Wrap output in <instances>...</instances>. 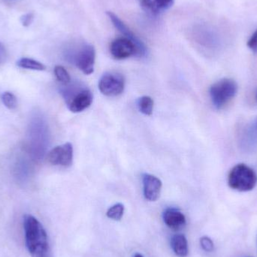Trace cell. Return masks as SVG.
Instances as JSON below:
<instances>
[{
  "label": "cell",
  "mask_w": 257,
  "mask_h": 257,
  "mask_svg": "<svg viewBox=\"0 0 257 257\" xmlns=\"http://www.w3.org/2000/svg\"><path fill=\"white\" fill-rule=\"evenodd\" d=\"M26 247L31 257H51L48 235L42 223L31 214L24 217Z\"/></svg>",
  "instance_id": "obj_1"
},
{
  "label": "cell",
  "mask_w": 257,
  "mask_h": 257,
  "mask_svg": "<svg viewBox=\"0 0 257 257\" xmlns=\"http://www.w3.org/2000/svg\"><path fill=\"white\" fill-rule=\"evenodd\" d=\"M256 172L244 163H240L234 166L228 175L229 187L238 191H250L256 187Z\"/></svg>",
  "instance_id": "obj_2"
},
{
  "label": "cell",
  "mask_w": 257,
  "mask_h": 257,
  "mask_svg": "<svg viewBox=\"0 0 257 257\" xmlns=\"http://www.w3.org/2000/svg\"><path fill=\"white\" fill-rule=\"evenodd\" d=\"M238 84L232 78H223L213 84L209 93L213 105L217 109L226 106L237 94Z\"/></svg>",
  "instance_id": "obj_3"
},
{
  "label": "cell",
  "mask_w": 257,
  "mask_h": 257,
  "mask_svg": "<svg viewBox=\"0 0 257 257\" xmlns=\"http://www.w3.org/2000/svg\"><path fill=\"white\" fill-rule=\"evenodd\" d=\"M67 57L85 75H90L94 72L96 51L93 45L82 44L78 48L71 50L67 54Z\"/></svg>",
  "instance_id": "obj_4"
},
{
  "label": "cell",
  "mask_w": 257,
  "mask_h": 257,
  "mask_svg": "<svg viewBox=\"0 0 257 257\" xmlns=\"http://www.w3.org/2000/svg\"><path fill=\"white\" fill-rule=\"evenodd\" d=\"M68 108L73 113H79L88 108L93 100L92 92L89 89H66L63 91Z\"/></svg>",
  "instance_id": "obj_5"
},
{
  "label": "cell",
  "mask_w": 257,
  "mask_h": 257,
  "mask_svg": "<svg viewBox=\"0 0 257 257\" xmlns=\"http://www.w3.org/2000/svg\"><path fill=\"white\" fill-rule=\"evenodd\" d=\"M124 88V78L118 72H106L99 80V90L105 96L110 97L119 96L123 93Z\"/></svg>",
  "instance_id": "obj_6"
},
{
  "label": "cell",
  "mask_w": 257,
  "mask_h": 257,
  "mask_svg": "<svg viewBox=\"0 0 257 257\" xmlns=\"http://www.w3.org/2000/svg\"><path fill=\"white\" fill-rule=\"evenodd\" d=\"M48 160L54 166L69 167L73 162V147L69 142L53 148L48 155Z\"/></svg>",
  "instance_id": "obj_7"
},
{
  "label": "cell",
  "mask_w": 257,
  "mask_h": 257,
  "mask_svg": "<svg viewBox=\"0 0 257 257\" xmlns=\"http://www.w3.org/2000/svg\"><path fill=\"white\" fill-rule=\"evenodd\" d=\"M110 52L116 60H125L132 56L139 57L136 44L126 37L118 38L111 42Z\"/></svg>",
  "instance_id": "obj_8"
},
{
  "label": "cell",
  "mask_w": 257,
  "mask_h": 257,
  "mask_svg": "<svg viewBox=\"0 0 257 257\" xmlns=\"http://www.w3.org/2000/svg\"><path fill=\"white\" fill-rule=\"evenodd\" d=\"M107 15H108V18L111 20L115 28L117 29V30L122 35H123L124 37L127 38L136 44L138 50H139V57H142L146 55L147 48L145 44L133 33V32L131 31L130 28H128L127 26L118 18V16L111 12H107Z\"/></svg>",
  "instance_id": "obj_9"
},
{
  "label": "cell",
  "mask_w": 257,
  "mask_h": 257,
  "mask_svg": "<svg viewBox=\"0 0 257 257\" xmlns=\"http://www.w3.org/2000/svg\"><path fill=\"white\" fill-rule=\"evenodd\" d=\"M142 182L145 199L150 202L157 201L161 193L162 181L154 175L145 173L142 175Z\"/></svg>",
  "instance_id": "obj_10"
},
{
  "label": "cell",
  "mask_w": 257,
  "mask_h": 257,
  "mask_svg": "<svg viewBox=\"0 0 257 257\" xmlns=\"http://www.w3.org/2000/svg\"><path fill=\"white\" fill-rule=\"evenodd\" d=\"M174 4V0H142V9L152 16H157L169 10Z\"/></svg>",
  "instance_id": "obj_11"
},
{
  "label": "cell",
  "mask_w": 257,
  "mask_h": 257,
  "mask_svg": "<svg viewBox=\"0 0 257 257\" xmlns=\"http://www.w3.org/2000/svg\"><path fill=\"white\" fill-rule=\"evenodd\" d=\"M163 218L164 223L171 229H180L186 223V217L184 214L174 208L166 209L163 213Z\"/></svg>",
  "instance_id": "obj_12"
},
{
  "label": "cell",
  "mask_w": 257,
  "mask_h": 257,
  "mask_svg": "<svg viewBox=\"0 0 257 257\" xmlns=\"http://www.w3.org/2000/svg\"><path fill=\"white\" fill-rule=\"evenodd\" d=\"M241 147L249 151H253L257 147V128L254 123L247 126L241 134Z\"/></svg>",
  "instance_id": "obj_13"
},
{
  "label": "cell",
  "mask_w": 257,
  "mask_h": 257,
  "mask_svg": "<svg viewBox=\"0 0 257 257\" xmlns=\"http://www.w3.org/2000/svg\"><path fill=\"white\" fill-rule=\"evenodd\" d=\"M171 247L174 253L179 257L188 255V242L184 235H175L171 239Z\"/></svg>",
  "instance_id": "obj_14"
},
{
  "label": "cell",
  "mask_w": 257,
  "mask_h": 257,
  "mask_svg": "<svg viewBox=\"0 0 257 257\" xmlns=\"http://www.w3.org/2000/svg\"><path fill=\"white\" fill-rule=\"evenodd\" d=\"M17 66L22 69H31V70L45 71L46 69V66L45 65L37 60L30 58L20 59L17 62Z\"/></svg>",
  "instance_id": "obj_15"
},
{
  "label": "cell",
  "mask_w": 257,
  "mask_h": 257,
  "mask_svg": "<svg viewBox=\"0 0 257 257\" xmlns=\"http://www.w3.org/2000/svg\"><path fill=\"white\" fill-rule=\"evenodd\" d=\"M139 111L147 116H151L154 110V100L148 96H144L139 99Z\"/></svg>",
  "instance_id": "obj_16"
},
{
  "label": "cell",
  "mask_w": 257,
  "mask_h": 257,
  "mask_svg": "<svg viewBox=\"0 0 257 257\" xmlns=\"http://www.w3.org/2000/svg\"><path fill=\"white\" fill-rule=\"evenodd\" d=\"M124 214V205L121 203L115 204L107 211L106 215L108 218L115 221H120Z\"/></svg>",
  "instance_id": "obj_17"
},
{
  "label": "cell",
  "mask_w": 257,
  "mask_h": 257,
  "mask_svg": "<svg viewBox=\"0 0 257 257\" xmlns=\"http://www.w3.org/2000/svg\"><path fill=\"white\" fill-rule=\"evenodd\" d=\"M54 75H55L57 81L61 83L63 85H67V84H70V75L63 66H55V68H54Z\"/></svg>",
  "instance_id": "obj_18"
},
{
  "label": "cell",
  "mask_w": 257,
  "mask_h": 257,
  "mask_svg": "<svg viewBox=\"0 0 257 257\" xmlns=\"http://www.w3.org/2000/svg\"><path fill=\"white\" fill-rule=\"evenodd\" d=\"M2 100H3L5 106L9 108V110H15L18 106V100H17L16 96L11 92H5L2 95Z\"/></svg>",
  "instance_id": "obj_19"
},
{
  "label": "cell",
  "mask_w": 257,
  "mask_h": 257,
  "mask_svg": "<svg viewBox=\"0 0 257 257\" xmlns=\"http://www.w3.org/2000/svg\"><path fill=\"white\" fill-rule=\"evenodd\" d=\"M200 245L205 251L211 252L214 250V244L212 240L208 236H203L200 238Z\"/></svg>",
  "instance_id": "obj_20"
},
{
  "label": "cell",
  "mask_w": 257,
  "mask_h": 257,
  "mask_svg": "<svg viewBox=\"0 0 257 257\" xmlns=\"http://www.w3.org/2000/svg\"><path fill=\"white\" fill-rule=\"evenodd\" d=\"M247 47L253 53H257V29L247 42Z\"/></svg>",
  "instance_id": "obj_21"
},
{
  "label": "cell",
  "mask_w": 257,
  "mask_h": 257,
  "mask_svg": "<svg viewBox=\"0 0 257 257\" xmlns=\"http://www.w3.org/2000/svg\"><path fill=\"white\" fill-rule=\"evenodd\" d=\"M34 15L33 13L26 14L21 18V22L24 27H28L33 23Z\"/></svg>",
  "instance_id": "obj_22"
},
{
  "label": "cell",
  "mask_w": 257,
  "mask_h": 257,
  "mask_svg": "<svg viewBox=\"0 0 257 257\" xmlns=\"http://www.w3.org/2000/svg\"><path fill=\"white\" fill-rule=\"evenodd\" d=\"M6 57H7V52H6V48H5L4 45L0 42V65L5 63Z\"/></svg>",
  "instance_id": "obj_23"
},
{
  "label": "cell",
  "mask_w": 257,
  "mask_h": 257,
  "mask_svg": "<svg viewBox=\"0 0 257 257\" xmlns=\"http://www.w3.org/2000/svg\"><path fill=\"white\" fill-rule=\"evenodd\" d=\"M134 257H144L143 255L141 254V253H136L135 254Z\"/></svg>",
  "instance_id": "obj_24"
},
{
  "label": "cell",
  "mask_w": 257,
  "mask_h": 257,
  "mask_svg": "<svg viewBox=\"0 0 257 257\" xmlns=\"http://www.w3.org/2000/svg\"><path fill=\"white\" fill-rule=\"evenodd\" d=\"M253 123H254L255 126H256V128H257V117L255 119L254 121H253Z\"/></svg>",
  "instance_id": "obj_25"
},
{
  "label": "cell",
  "mask_w": 257,
  "mask_h": 257,
  "mask_svg": "<svg viewBox=\"0 0 257 257\" xmlns=\"http://www.w3.org/2000/svg\"><path fill=\"white\" fill-rule=\"evenodd\" d=\"M256 101H257V91H256Z\"/></svg>",
  "instance_id": "obj_26"
}]
</instances>
